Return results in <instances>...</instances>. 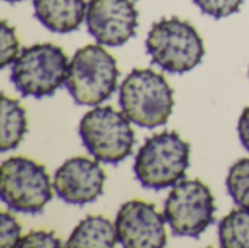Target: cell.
Wrapping results in <instances>:
<instances>
[{"instance_id":"44dd1931","label":"cell","mask_w":249,"mask_h":248,"mask_svg":"<svg viewBox=\"0 0 249 248\" xmlns=\"http://www.w3.org/2000/svg\"><path fill=\"white\" fill-rule=\"evenodd\" d=\"M238 133H239V139L242 145L249 152V107L242 111V115L238 123Z\"/></svg>"},{"instance_id":"9a60e30c","label":"cell","mask_w":249,"mask_h":248,"mask_svg":"<svg viewBox=\"0 0 249 248\" xmlns=\"http://www.w3.org/2000/svg\"><path fill=\"white\" fill-rule=\"evenodd\" d=\"M219 240L225 248H249V209H235L220 221Z\"/></svg>"},{"instance_id":"9c48e42d","label":"cell","mask_w":249,"mask_h":248,"mask_svg":"<svg viewBox=\"0 0 249 248\" xmlns=\"http://www.w3.org/2000/svg\"><path fill=\"white\" fill-rule=\"evenodd\" d=\"M86 25L96 42L117 47L136 35L139 12L131 0H90Z\"/></svg>"},{"instance_id":"d6986e66","label":"cell","mask_w":249,"mask_h":248,"mask_svg":"<svg viewBox=\"0 0 249 248\" xmlns=\"http://www.w3.org/2000/svg\"><path fill=\"white\" fill-rule=\"evenodd\" d=\"M22 228L15 216L3 212L0 215V247H18L22 240Z\"/></svg>"},{"instance_id":"8fae6325","label":"cell","mask_w":249,"mask_h":248,"mask_svg":"<svg viewBox=\"0 0 249 248\" xmlns=\"http://www.w3.org/2000/svg\"><path fill=\"white\" fill-rule=\"evenodd\" d=\"M105 180L107 175L96 161L76 156L67 159L55 171L53 187L67 205L83 206L104 193Z\"/></svg>"},{"instance_id":"ac0fdd59","label":"cell","mask_w":249,"mask_h":248,"mask_svg":"<svg viewBox=\"0 0 249 248\" xmlns=\"http://www.w3.org/2000/svg\"><path fill=\"white\" fill-rule=\"evenodd\" d=\"M203 13L214 18L223 19L236 13L244 0H193Z\"/></svg>"},{"instance_id":"ffe728a7","label":"cell","mask_w":249,"mask_h":248,"mask_svg":"<svg viewBox=\"0 0 249 248\" xmlns=\"http://www.w3.org/2000/svg\"><path fill=\"white\" fill-rule=\"evenodd\" d=\"M19 248H57L61 247L60 238L53 231H31L25 237H22Z\"/></svg>"},{"instance_id":"7402d4cb","label":"cell","mask_w":249,"mask_h":248,"mask_svg":"<svg viewBox=\"0 0 249 248\" xmlns=\"http://www.w3.org/2000/svg\"><path fill=\"white\" fill-rule=\"evenodd\" d=\"M4 1H9V3H18V1H22V0H4Z\"/></svg>"},{"instance_id":"5b68a950","label":"cell","mask_w":249,"mask_h":248,"mask_svg":"<svg viewBox=\"0 0 249 248\" xmlns=\"http://www.w3.org/2000/svg\"><path fill=\"white\" fill-rule=\"evenodd\" d=\"M69 58L58 45L44 42L25 47L12 64V82L23 96H51L66 83Z\"/></svg>"},{"instance_id":"7a4b0ae2","label":"cell","mask_w":249,"mask_h":248,"mask_svg":"<svg viewBox=\"0 0 249 248\" xmlns=\"http://www.w3.org/2000/svg\"><path fill=\"white\" fill-rule=\"evenodd\" d=\"M118 76L117 60L104 47L89 44L74 53L64 85L76 104L93 107L111 98Z\"/></svg>"},{"instance_id":"3957f363","label":"cell","mask_w":249,"mask_h":248,"mask_svg":"<svg viewBox=\"0 0 249 248\" xmlns=\"http://www.w3.org/2000/svg\"><path fill=\"white\" fill-rule=\"evenodd\" d=\"M146 50L153 64L175 75L193 70L204 57V44L198 31L179 18L155 22L146 38Z\"/></svg>"},{"instance_id":"277c9868","label":"cell","mask_w":249,"mask_h":248,"mask_svg":"<svg viewBox=\"0 0 249 248\" xmlns=\"http://www.w3.org/2000/svg\"><path fill=\"white\" fill-rule=\"evenodd\" d=\"M190 143L175 132L149 137L134 159V174L144 189L163 190L178 184L190 167Z\"/></svg>"},{"instance_id":"8992f818","label":"cell","mask_w":249,"mask_h":248,"mask_svg":"<svg viewBox=\"0 0 249 248\" xmlns=\"http://www.w3.org/2000/svg\"><path fill=\"white\" fill-rule=\"evenodd\" d=\"M86 151L105 164H118L133 153L136 143L128 117L107 105L88 111L79 126Z\"/></svg>"},{"instance_id":"e0dca14e","label":"cell","mask_w":249,"mask_h":248,"mask_svg":"<svg viewBox=\"0 0 249 248\" xmlns=\"http://www.w3.org/2000/svg\"><path fill=\"white\" fill-rule=\"evenodd\" d=\"M19 56V39L16 37L15 28L7 23L6 19L1 20V45H0V66L6 67L12 64Z\"/></svg>"},{"instance_id":"6da1fadb","label":"cell","mask_w":249,"mask_h":248,"mask_svg":"<svg viewBox=\"0 0 249 248\" xmlns=\"http://www.w3.org/2000/svg\"><path fill=\"white\" fill-rule=\"evenodd\" d=\"M118 102L128 120L144 129L166 124L175 105L174 89L152 69H133L120 86Z\"/></svg>"},{"instance_id":"ba28073f","label":"cell","mask_w":249,"mask_h":248,"mask_svg":"<svg viewBox=\"0 0 249 248\" xmlns=\"http://www.w3.org/2000/svg\"><path fill=\"white\" fill-rule=\"evenodd\" d=\"M214 197L200 180H182L169 193L163 216L177 237L198 238L214 222Z\"/></svg>"},{"instance_id":"30bf717a","label":"cell","mask_w":249,"mask_h":248,"mask_svg":"<svg viewBox=\"0 0 249 248\" xmlns=\"http://www.w3.org/2000/svg\"><path fill=\"white\" fill-rule=\"evenodd\" d=\"M165 216L143 200L124 203L115 218L118 243L125 248H162L166 246Z\"/></svg>"},{"instance_id":"7c38bea8","label":"cell","mask_w":249,"mask_h":248,"mask_svg":"<svg viewBox=\"0 0 249 248\" xmlns=\"http://www.w3.org/2000/svg\"><path fill=\"white\" fill-rule=\"evenodd\" d=\"M86 10L85 0H34L35 18L58 34L76 31L86 19Z\"/></svg>"},{"instance_id":"4fadbf2b","label":"cell","mask_w":249,"mask_h":248,"mask_svg":"<svg viewBox=\"0 0 249 248\" xmlns=\"http://www.w3.org/2000/svg\"><path fill=\"white\" fill-rule=\"evenodd\" d=\"M118 241L115 224L104 216H88L73 229L66 247L112 248Z\"/></svg>"},{"instance_id":"5bb4252c","label":"cell","mask_w":249,"mask_h":248,"mask_svg":"<svg viewBox=\"0 0 249 248\" xmlns=\"http://www.w3.org/2000/svg\"><path fill=\"white\" fill-rule=\"evenodd\" d=\"M28 130L26 113L19 101L1 95L0 113V149L7 152L16 149Z\"/></svg>"},{"instance_id":"2e32d148","label":"cell","mask_w":249,"mask_h":248,"mask_svg":"<svg viewBox=\"0 0 249 248\" xmlns=\"http://www.w3.org/2000/svg\"><path fill=\"white\" fill-rule=\"evenodd\" d=\"M226 187L239 208L249 209V158L239 159L231 167Z\"/></svg>"},{"instance_id":"52a82bcc","label":"cell","mask_w":249,"mask_h":248,"mask_svg":"<svg viewBox=\"0 0 249 248\" xmlns=\"http://www.w3.org/2000/svg\"><path fill=\"white\" fill-rule=\"evenodd\" d=\"M1 200L12 210L36 215L53 199V187L44 165L23 156H13L1 164Z\"/></svg>"}]
</instances>
